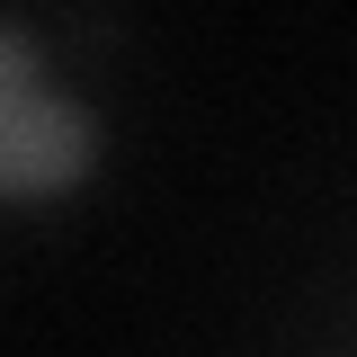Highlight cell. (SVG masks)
<instances>
[{"label": "cell", "mask_w": 357, "mask_h": 357, "mask_svg": "<svg viewBox=\"0 0 357 357\" xmlns=\"http://www.w3.org/2000/svg\"><path fill=\"white\" fill-rule=\"evenodd\" d=\"M81 161H89V116L36 81V45L0 27V188L45 197V188L81 178Z\"/></svg>", "instance_id": "1"}]
</instances>
